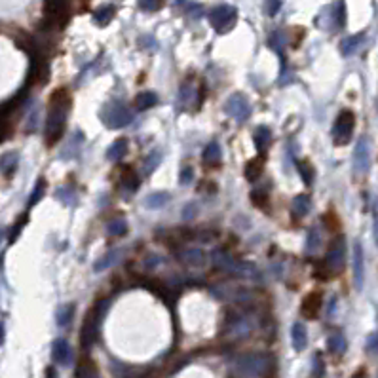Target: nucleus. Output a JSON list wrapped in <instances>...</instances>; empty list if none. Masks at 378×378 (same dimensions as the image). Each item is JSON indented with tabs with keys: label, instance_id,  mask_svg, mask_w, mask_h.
Segmentation results:
<instances>
[{
	"label": "nucleus",
	"instance_id": "f257e3e1",
	"mask_svg": "<svg viewBox=\"0 0 378 378\" xmlns=\"http://www.w3.org/2000/svg\"><path fill=\"white\" fill-rule=\"evenodd\" d=\"M69 106H71V97L65 87H59L52 93L50 97V110H48L46 120V143L48 146L55 145L57 141L63 137L65 131L66 114H69Z\"/></svg>",
	"mask_w": 378,
	"mask_h": 378
},
{
	"label": "nucleus",
	"instance_id": "f03ea898",
	"mask_svg": "<svg viewBox=\"0 0 378 378\" xmlns=\"http://www.w3.org/2000/svg\"><path fill=\"white\" fill-rule=\"evenodd\" d=\"M236 369L246 376H268L274 371V358L264 353H246L238 358Z\"/></svg>",
	"mask_w": 378,
	"mask_h": 378
},
{
	"label": "nucleus",
	"instance_id": "7ed1b4c3",
	"mask_svg": "<svg viewBox=\"0 0 378 378\" xmlns=\"http://www.w3.org/2000/svg\"><path fill=\"white\" fill-rule=\"evenodd\" d=\"M213 262L217 268L220 270H226L230 274H236V276H243V278H259V270L253 262H241V260L232 259L228 253L225 251H213Z\"/></svg>",
	"mask_w": 378,
	"mask_h": 378
},
{
	"label": "nucleus",
	"instance_id": "20e7f679",
	"mask_svg": "<svg viewBox=\"0 0 378 378\" xmlns=\"http://www.w3.org/2000/svg\"><path fill=\"white\" fill-rule=\"evenodd\" d=\"M108 300L106 299H101L97 304L93 306V310L87 314L86 321H84V327H82V344L86 346H92L95 340H97V332H99V325H101V319L103 316L106 314V308H108Z\"/></svg>",
	"mask_w": 378,
	"mask_h": 378
},
{
	"label": "nucleus",
	"instance_id": "39448f33",
	"mask_svg": "<svg viewBox=\"0 0 378 378\" xmlns=\"http://www.w3.org/2000/svg\"><path fill=\"white\" fill-rule=\"evenodd\" d=\"M101 120H103L108 127L118 129V127H124V126H127V124H131L133 113L124 105V103L113 101V103L108 106H105V110L101 113Z\"/></svg>",
	"mask_w": 378,
	"mask_h": 378
},
{
	"label": "nucleus",
	"instance_id": "423d86ee",
	"mask_svg": "<svg viewBox=\"0 0 378 378\" xmlns=\"http://www.w3.org/2000/svg\"><path fill=\"white\" fill-rule=\"evenodd\" d=\"M355 126V114L352 110H342L335 120V127H332V135H335V143L337 145H346L353 133Z\"/></svg>",
	"mask_w": 378,
	"mask_h": 378
},
{
	"label": "nucleus",
	"instance_id": "0eeeda50",
	"mask_svg": "<svg viewBox=\"0 0 378 378\" xmlns=\"http://www.w3.org/2000/svg\"><path fill=\"white\" fill-rule=\"evenodd\" d=\"M225 113L232 116L236 122H246L251 116V105L241 93H234L225 103Z\"/></svg>",
	"mask_w": 378,
	"mask_h": 378
},
{
	"label": "nucleus",
	"instance_id": "6e6552de",
	"mask_svg": "<svg viewBox=\"0 0 378 378\" xmlns=\"http://www.w3.org/2000/svg\"><path fill=\"white\" fill-rule=\"evenodd\" d=\"M344 260H346V241L342 236L335 239L327 251V259L325 266L329 268V272H340L344 268Z\"/></svg>",
	"mask_w": 378,
	"mask_h": 378
},
{
	"label": "nucleus",
	"instance_id": "1a4fd4ad",
	"mask_svg": "<svg viewBox=\"0 0 378 378\" xmlns=\"http://www.w3.org/2000/svg\"><path fill=\"white\" fill-rule=\"evenodd\" d=\"M236 8L232 6H217L209 13V19H211V25L219 31V33H226L230 27H234L236 23Z\"/></svg>",
	"mask_w": 378,
	"mask_h": 378
},
{
	"label": "nucleus",
	"instance_id": "9d476101",
	"mask_svg": "<svg viewBox=\"0 0 378 378\" xmlns=\"http://www.w3.org/2000/svg\"><path fill=\"white\" fill-rule=\"evenodd\" d=\"M371 167V146L365 137H361L353 150V169L358 173H367Z\"/></svg>",
	"mask_w": 378,
	"mask_h": 378
},
{
	"label": "nucleus",
	"instance_id": "9b49d317",
	"mask_svg": "<svg viewBox=\"0 0 378 378\" xmlns=\"http://www.w3.org/2000/svg\"><path fill=\"white\" fill-rule=\"evenodd\" d=\"M69 0H46V19L50 25H61L66 19Z\"/></svg>",
	"mask_w": 378,
	"mask_h": 378
},
{
	"label": "nucleus",
	"instance_id": "f8f14e48",
	"mask_svg": "<svg viewBox=\"0 0 378 378\" xmlns=\"http://www.w3.org/2000/svg\"><path fill=\"white\" fill-rule=\"evenodd\" d=\"M363 281H365V255H363L361 243L355 241V246H353V283L358 289H361Z\"/></svg>",
	"mask_w": 378,
	"mask_h": 378
},
{
	"label": "nucleus",
	"instance_id": "ddd939ff",
	"mask_svg": "<svg viewBox=\"0 0 378 378\" xmlns=\"http://www.w3.org/2000/svg\"><path fill=\"white\" fill-rule=\"evenodd\" d=\"M321 306H323V299H321V295L318 291L310 293L304 300H302V314H304L306 318H318L319 310H321Z\"/></svg>",
	"mask_w": 378,
	"mask_h": 378
},
{
	"label": "nucleus",
	"instance_id": "4468645a",
	"mask_svg": "<svg viewBox=\"0 0 378 378\" xmlns=\"http://www.w3.org/2000/svg\"><path fill=\"white\" fill-rule=\"evenodd\" d=\"M52 355L55 363L59 365H69L71 363V346L65 339H57L52 346Z\"/></svg>",
	"mask_w": 378,
	"mask_h": 378
},
{
	"label": "nucleus",
	"instance_id": "2eb2a0df",
	"mask_svg": "<svg viewBox=\"0 0 378 378\" xmlns=\"http://www.w3.org/2000/svg\"><path fill=\"white\" fill-rule=\"evenodd\" d=\"M179 259L186 266H204L207 257L202 249H185L183 253H179Z\"/></svg>",
	"mask_w": 378,
	"mask_h": 378
},
{
	"label": "nucleus",
	"instance_id": "dca6fc26",
	"mask_svg": "<svg viewBox=\"0 0 378 378\" xmlns=\"http://www.w3.org/2000/svg\"><path fill=\"white\" fill-rule=\"evenodd\" d=\"M291 342H293V348H295L297 352H302L306 348V344H308V332H306L302 323H295V325H293Z\"/></svg>",
	"mask_w": 378,
	"mask_h": 378
},
{
	"label": "nucleus",
	"instance_id": "f3484780",
	"mask_svg": "<svg viewBox=\"0 0 378 378\" xmlns=\"http://www.w3.org/2000/svg\"><path fill=\"white\" fill-rule=\"evenodd\" d=\"M120 259H122V251L113 249V251L105 253V255H103V257L93 264V270H95V272H103V270H106V268H110V266L116 264Z\"/></svg>",
	"mask_w": 378,
	"mask_h": 378
},
{
	"label": "nucleus",
	"instance_id": "a211bd4d",
	"mask_svg": "<svg viewBox=\"0 0 378 378\" xmlns=\"http://www.w3.org/2000/svg\"><path fill=\"white\" fill-rule=\"evenodd\" d=\"M262 169H264V158H262V156H257V158L249 160V162H247V166H246L247 181L255 183V181L262 175Z\"/></svg>",
	"mask_w": 378,
	"mask_h": 378
},
{
	"label": "nucleus",
	"instance_id": "6ab92c4d",
	"mask_svg": "<svg viewBox=\"0 0 378 378\" xmlns=\"http://www.w3.org/2000/svg\"><path fill=\"white\" fill-rule=\"evenodd\" d=\"M220 145L217 141H213L209 145L206 146V150H204V162H206L207 166H219L220 164Z\"/></svg>",
	"mask_w": 378,
	"mask_h": 378
},
{
	"label": "nucleus",
	"instance_id": "aec40b11",
	"mask_svg": "<svg viewBox=\"0 0 378 378\" xmlns=\"http://www.w3.org/2000/svg\"><path fill=\"white\" fill-rule=\"evenodd\" d=\"M253 139H255V146H257L259 150H266L268 145H270V141H272V131L266 126H260V127H257Z\"/></svg>",
	"mask_w": 378,
	"mask_h": 378
},
{
	"label": "nucleus",
	"instance_id": "412c9836",
	"mask_svg": "<svg viewBox=\"0 0 378 378\" xmlns=\"http://www.w3.org/2000/svg\"><path fill=\"white\" fill-rule=\"evenodd\" d=\"M167 202H169V194L167 192H154L145 198V207L146 209H162Z\"/></svg>",
	"mask_w": 378,
	"mask_h": 378
},
{
	"label": "nucleus",
	"instance_id": "4be33fe9",
	"mask_svg": "<svg viewBox=\"0 0 378 378\" xmlns=\"http://www.w3.org/2000/svg\"><path fill=\"white\" fill-rule=\"evenodd\" d=\"M363 42V34H353V36H348V38L342 40L340 44V50H342V55H352L359 50Z\"/></svg>",
	"mask_w": 378,
	"mask_h": 378
},
{
	"label": "nucleus",
	"instance_id": "5701e85b",
	"mask_svg": "<svg viewBox=\"0 0 378 378\" xmlns=\"http://www.w3.org/2000/svg\"><path fill=\"white\" fill-rule=\"evenodd\" d=\"M291 211L297 215V217H304L306 213L310 211V198L306 196V194H299V196H295L291 204Z\"/></svg>",
	"mask_w": 378,
	"mask_h": 378
},
{
	"label": "nucleus",
	"instance_id": "b1692460",
	"mask_svg": "<svg viewBox=\"0 0 378 378\" xmlns=\"http://www.w3.org/2000/svg\"><path fill=\"white\" fill-rule=\"evenodd\" d=\"M127 152V139H118V141H114L113 145H110V148L106 150V158L108 160H120V158H124Z\"/></svg>",
	"mask_w": 378,
	"mask_h": 378
},
{
	"label": "nucleus",
	"instance_id": "393cba45",
	"mask_svg": "<svg viewBox=\"0 0 378 378\" xmlns=\"http://www.w3.org/2000/svg\"><path fill=\"white\" fill-rule=\"evenodd\" d=\"M321 247V234H319L318 228H310L308 232V238H306V253L312 255Z\"/></svg>",
	"mask_w": 378,
	"mask_h": 378
},
{
	"label": "nucleus",
	"instance_id": "a878e982",
	"mask_svg": "<svg viewBox=\"0 0 378 378\" xmlns=\"http://www.w3.org/2000/svg\"><path fill=\"white\" fill-rule=\"evenodd\" d=\"M160 162H162V152H160V150H152V152L145 158V162H143V171H145L146 175L154 173L156 171V167L160 166Z\"/></svg>",
	"mask_w": 378,
	"mask_h": 378
},
{
	"label": "nucleus",
	"instance_id": "bb28decb",
	"mask_svg": "<svg viewBox=\"0 0 378 378\" xmlns=\"http://www.w3.org/2000/svg\"><path fill=\"white\" fill-rule=\"evenodd\" d=\"M114 17V8L113 6H103L99 8L97 12L93 13V19H95V23L101 27H105L106 23H110V19Z\"/></svg>",
	"mask_w": 378,
	"mask_h": 378
},
{
	"label": "nucleus",
	"instance_id": "cd10ccee",
	"mask_svg": "<svg viewBox=\"0 0 378 378\" xmlns=\"http://www.w3.org/2000/svg\"><path fill=\"white\" fill-rule=\"evenodd\" d=\"M73 316H74V304L61 306L59 312H57V325H59V327L71 325V321H73Z\"/></svg>",
	"mask_w": 378,
	"mask_h": 378
},
{
	"label": "nucleus",
	"instance_id": "c85d7f7f",
	"mask_svg": "<svg viewBox=\"0 0 378 378\" xmlns=\"http://www.w3.org/2000/svg\"><path fill=\"white\" fill-rule=\"evenodd\" d=\"M122 185L126 186L129 192H135L139 188V175L127 167L126 171H124V177H122Z\"/></svg>",
	"mask_w": 378,
	"mask_h": 378
},
{
	"label": "nucleus",
	"instance_id": "c756f323",
	"mask_svg": "<svg viewBox=\"0 0 378 378\" xmlns=\"http://www.w3.org/2000/svg\"><path fill=\"white\" fill-rule=\"evenodd\" d=\"M327 346H329V350H331L332 353H344L346 348H348L346 339L342 335H332L331 339H329V342H327Z\"/></svg>",
	"mask_w": 378,
	"mask_h": 378
},
{
	"label": "nucleus",
	"instance_id": "7c9ffc66",
	"mask_svg": "<svg viewBox=\"0 0 378 378\" xmlns=\"http://www.w3.org/2000/svg\"><path fill=\"white\" fill-rule=\"evenodd\" d=\"M297 169H299L300 177H302V181H304L306 185H312L314 183V167L306 162V160H300V162H297Z\"/></svg>",
	"mask_w": 378,
	"mask_h": 378
},
{
	"label": "nucleus",
	"instance_id": "2f4dec72",
	"mask_svg": "<svg viewBox=\"0 0 378 378\" xmlns=\"http://www.w3.org/2000/svg\"><path fill=\"white\" fill-rule=\"evenodd\" d=\"M158 103V97H156V93L152 92H145V93H139V97H137V106H139L141 110H146V108H150Z\"/></svg>",
	"mask_w": 378,
	"mask_h": 378
},
{
	"label": "nucleus",
	"instance_id": "473e14b6",
	"mask_svg": "<svg viewBox=\"0 0 378 378\" xmlns=\"http://www.w3.org/2000/svg\"><path fill=\"white\" fill-rule=\"evenodd\" d=\"M15 166H17V154L15 152H8L0 158V169L4 173H8V175L15 169Z\"/></svg>",
	"mask_w": 378,
	"mask_h": 378
},
{
	"label": "nucleus",
	"instance_id": "72a5a7b5",
	"mask_svg": "<svg viewBox=\"0 0 378 378\" xmlns=\"http://www.w3.org/2000/svg\"><path fill=\"white\" fill-rule=\"evenodd\" d=\"M108 232L113 234V236H124V234L127 232V225H126V220L124 219H113L110 223H108Z\"/></svg>",
	"mask_w": 378,
	"mask_h": 378
},
{
	"label": "nucleus",
	"instance_id": "f704fd0d",
	"mask_svg": "<svg viewBox=\"0 0 378 378\" xmlns=\"http://www.w3.org/2000/svg\"><path fill=\"white\" fill-rule=\"evenodd\" d=\"M44 188H46V181L38 179V183H36V186H34L33 194H31V198H29V206L38 204V199L42 198V194H44Z\"/></svg>",
	"mask_w": 378,
	"mask_h": 378
},
{
	"label": "nucleus",
	"instance_id": "c9c22d12",
	"mask_svg": "<svg viewBox=\"0 0 378 378\" xmlns=\"http://www.w3.org/2000/svg\"><path fill=\"white\" fill-rule=\"evenodd\" d=\"M335 23H337V27L339 29H342V27L346 25V6L344 2L340 0L339 4H337V13H335Z\"/></svg>",
	"mask_w": 378,
	"mask_h": 378
},
{
	"label": "nucleus",
	"instance_id": "e433bc0d",
	"mask_svg": "<svg viewBox=\"0 0 378 378\" xmlns=\"http://www.w3.org/2000/svg\"><path fill=\"white\" fill-rule=\"evenodd\" d=\"M283 44H285V36H283V33H274L272 38H270V46H272L276 52H281Z\"/></svg>",
	"mask_w": 378,
	"mask_h": 378
},
{
	"label": "nucleus",
	"instance_id": "4c0bfd02",
	"mask_svg": "<svg viewBox=\"0 0 378 378\" xmlns=\"http://www.w3.org/2000/svg\"><path fill=\"white\" fill-rule=\"evenodd\" d=\"M139 6L146 12H154L162 6V0H139Z\"/></svg>",
	"mask_w": 378,
	"mask_h": 378
},
{
	"label": "nucleus",
	"instance_id": "58836bf2",
	"mask_svg": "<svg viewBox=\"0 0 378 378\" xmlns=\"http://www.w3.org/2000/svg\"><path fill=\"white\" fill-rule=\"evenodd\" d=\"M251 199H253V204H255L257 207H264L266 202H268L266 194H262L260 190H253V192H251Z\"/></svg>",
	"mask_w": 378,
	"mask_h": 378
},
{
	"label": "nucleus",
	"instance_id": "ea45409f",
	"mask_svg": "<svg viewBox=\"0 0 378 378\" xmlns=\"http://www.w3.org/2000/svg\"><path fill=\"white\" fill-rule=\"evenodd\" d=\"M192 179H194L192 167H183V171H181V177H179L181 185H188V183H192Z\"/></svg>",
	"mask_w": 378,
	"mask_h": 378
},
{
	"label": "nucleus",
	"instance_id": "a19ab883",
	"mask_svg": "<svg viewBox=\"0 0 378 378\" xmlns=\"http://www.w3.org/2000/svg\"><path fill=\"white\" fill-rule=\"evenodd\" d=\"M281 8V0H266V12L268 15H276Z\"/></svg>",
	"mask_w": 378,
	"mask_h": 378
},
{
	"label": "nucleus",
	"instance_id": "79ce46f5",
	"mask_svg": "<svg viewBox=\"0 0 378 378\" xmlns=\"http://www.w3.org/2000/svg\"><path fill=\"white\" fill-rule=\"evenodd\" d=\"M186 13H188L190 17H194V19H198L199 15L204 13V10H202V6H198V4H188V6H186Z\"/></svg>",
	"mask_w": 378,
	"mask_h": 378
},
{
	"label": "nucleus",
	"instance_id": "37998d69",
	"mask_svg": "<svg viewBox=\"0 0 378 378\" xmlns=\"http://www.w3.org/2000/svg\"><path fill=\"white\" fill-rule=\"evenodd\" d=\"M160 257L158 255H148V257H146L145 259V268L146 270H152V268H156V266L160 264Z\"/></svg>",
	"mask_w": 378,
	"mask_h": 378
},
{
	"label": "nucleus",
	"instance_id": "c03bdc74",
	"mask_svg": "<svg viewBox=\"0 0 378 378\" xmlns=\"http://www.w3.org/2000/svg\"><path fill=\"white\" fill-rule=\"evenodd\" d=\"M196 213H198V206H196V204H188V206L183 209V217H185V219H194Z\"/></svg>",
	"mask_w": 378,
	"mask_h": 378
},
{
	"label": "nucleus",
	"instance_id": "a18cd8bd",
	"mask_svg": "<svg viewBox=\"0 0 378 378\" xmlns=\"http://www.w3.org/2000/svg\"><path fill=\"white\" fill-rule=\"evenodd\" d=\"M372 219H374V236H376L378 243V198L372 202Z\"/></svg>",
	"mask_w": 378,
	"mask_h": 378
},
{
	"label": "nucleus",
	"instance_id": "49530a36",
	"mask_svg": "<svg viewBox=\"0 0 378 378\" xmlns=\"http://www.w3.org/2000/svg\"><path fill=\"white\" fill-rule=\"evenodd\" d=\"M46 378H57V371H55L53 367H48V371H46Z\"/></svg>",
	"mask_w": 378,
	"mask_h": 378
},
{
	"label": "nucleus",
	"instance_id": "de8ad7c7",
	"mask_svg": "<svg viewBox=\"0 0 378 378\" xmlns=\"http://www.w3.org/2000/svg\"><path fill=\"white\" fill-rule=\"evenodd\" d=\"M177 2H179V4H183V2H185V0H177Z\"/></svg>",
	"mask_w": 378,
	"mask_h": 378
}]
</instances>
